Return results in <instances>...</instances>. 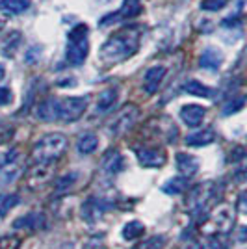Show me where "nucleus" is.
<instances>
[{"label":"nucleus","mask_w":247,"mask_h":249,"mask_svg":"<svg viewBox=\"0 0 247 249\" xmlns=\"http://www.w3.org/2000/svg\"><path fill=\"white\" fill-rule=\"evenodd\" d=\"M140 47V37L132 32H123L110 37L101 49V62L104 65H115L130 58Z\"/></svg>","instance_id":"1"},{"label":"nucleus","mask_w":247,"mask_h":249,"mask_svg":"<svg viewBox=\"0 0 247 249\" xmlns=\"http://www.w3.org/2000/svg\"><path fill=\"white\" fill-rule=\"evenodd\" d=\"M67 149V138L60 132H52V134L43 136L41 140L34 145L32 158L35 160V164L47 166L54 160H58Z\"/></svg>","instance_id":"2"},{"label":"nucleus","mask_w":247,"mask_h":249,"mask_svg":"<svg viewBox=\"0 0 247 249\" xmlns=\"http://www.w3.org/2000/svg\"><path fill=\"white\" fill-rule=\"evenodd\" d=\"M88 51H89L88 26L86 24H78L67 36V52H65V58H67V62L71 63V65L78 67V65H82L86 62Z\"/></svg>","instance_id":"3"},{"label":"nucleus","mask_w":247,"mask_h":249,"mask_svg":"<svg viewBox=\"0 0 247 249\" xmlns=\"http://www.w3.org/2000/svg\"><path fill=\"white\" fill-rule=\"evenodd\" d=\"M217 197V186L214 182H201L195 188H192L186 207L192 214H205L208 208L214 205V201Z\"/></svg>","instance_id":"4"},{"label":"nucleus","mask_w":247,"mask_h":249,"mask_svg":"<svg viewBox=\"0 0 247 249\" xmlns=\"http://www.w3.org/2000/svg\"><path fill=\"white\" fill-rule=\"evenodd\" d=\"M232 223H234V218H232V210L225 205H221V207H217L208 218L203 221V225H201V231L208 234V236H221V234H225L229 232L230 229H232Z\"/></svg>","instance_id":"5"},{"label":"nucleus","mask_w":247,"mask_h":249,"mask_svg":"<svg viewBox=\"0 0 247 249\" xmlns=\"http://www.w3.org/2000/svg\"><path fill=\"white\" fill-rule=\"evenodd\" d=\"M88 108V97H69L65 101H60V119L62 121H76L80 119Z\"/></svg>","instance_id":"6"},{"label":"nucleus","mask_w":247,"mask_h":249,"mask_svg":"<svg viewBox=\"0 0 247 249\" xmlns=\"http://www.w3.org/2000/svg\"><path fill=\"white\" fill-rule=\"evenodd\" d=\"M138 115H140L138 106H134V104L124 106L123 110H121V114L117 115V119H115L112 123V126H110L112 134H123V132H126V130L136 123Z\"/></svg>","instance_id":"7"},{"label":"nucleus","mask_w":247,"mask_h":249,"mask_svg":"<svg viewBox=\"0 0 247 249\" xmlns=\"http://www.w3.org/2000/svg\"><path fill=\"white\" fill-rule=\"evenodd\" d=\"M138 160L143 167H162L165 164V155L155 147H143L138 151Z\"/></svg>","instance_id":"8"},{"label":"nucleus","mask_w":247,"mask_h":249,"mask_svg":"<svg viewBox=\"0 0 247 249\" xmlns=\"http://www.w3.org/2000/svg\"><path fill=\"white\" fill-rule=\"evenodd\" d=\"M165 73H167V69H165L164 65H155V67H151V69L145 73V78H143L145 91L149 95H155L156 91H158L162 80H164Z\"/></svg>","instance_id":"9"},{"label":"nucleus","mask_w":247,"mask_h":249,"mask_svg":"<svg viewBox=\"0 0 247 249\" xmlns=\"http://www.w3.org/2000/svg\"><path fill=\"white\" fill-rule=\"evenodd\" d=\"M110 208V205H106V201L103 199H97V197H91L88 199L86 203H84L82 207V216L88 221H97V219L103 216L104 212Z\"/></svg>","instance_id":"10"},{"label":"nucleus","mask_w":247,"mask_h":249,"mask_svg":"<svg viewBox=\"0 0 247 249\" xmlns=\"http://www.w3.org/2000/svg\"><path fill=\"white\" fill-rule=\"evenodd\" d=\"M206 115V108L199 104H186L180 110V117L188 126H199Z\"/></svg>","instance_id":"11"},{"label":"nucleus","mask_w":247,"mask_h":249,"mask_svg":"<svg viewBox=\"0 0 247 249\" xmlns=\"http://www.w3.org/2000/svg\"><path fill=\"white\" fill-rule=\"evenodd\" d=\"M35 117L41 121H56L60 119V101L56 99H47L43 101L37 110H35Z\"/></svg>","instance_id":"12"},{"label":"nucleus","mask_w":247,"mask_h":249,"mask_svg":"<svg viewBox=\"0 0 247 249\" xmlns=\"http://www.w3.org/2000/svg\"><path fill=\"white\" fill-rule=\"evenodd\" d=\"M141 10H143L141 0H124L121 10L117 13H112V15H106L104 19H119V17L121 19H134L141 13Z\"/></svg>","instance_id":"13"},{"label":"nucleus","mask_w":247,"mask_h":249,"mask_svg":"<svg viewBox=\"0 0 247 249\" xmlns=\"http://www.w3.org/2000/svg\"><path fill=\"white\" fill-rule=\"evenodd\" d=\"M176 169L182 173L184 178L188 177H194L199 171V160L195 156L186 155V153H178L176 155Z\"/></svg>","instance_id":"14"},{"label":"nucleus","mask_w":247,"mask_h":249,"mask_svg":"<svg viewBox=\"0 0 247 249\" xmlns=\"http://www.w3.org/2000/svg\"><path fill=\"white\" fill-rule=\"evenodd\" d=\"M13 227L24 229V231H39L41 227H45V216L32 212V214H26V216H22V218L15 219Z\"/></svg>","instance_id":"15"},{"label":"nucleus","mask_w":247,"mask_h":249,"mask_svg":"<svg viewBox=\"0 0 247 249\" xmlns=\"http://www.w3.org/2000/svg\"><path fill=\"white\" fill-rule=\"evenodd\" d=\"M223 63V54L216 49H206L203 54H201V60H199V65L203 69H208V71H216L221 67Z\"/></svg>","instance_id":"16"},{"label":"nucleus","mask_w":247,"mask_h":249,"mask_svg":"<svg viewBox=\"0 0 247 249\" xmlns=\"http://www.w3.org/2000/svg\"><path fill=\"white\" fill-rule=\"evenodd\" d=\"M19 175H21V166L15 160L6 162L4 166H0V186H8L11 182H15Z\"/></svg>","instance_id":"17"},{"label":"nucleus","mask_w":247,"mask_h":249,"mask_svg":"<svg viewBox=\"0 0 247 249\" xmlns=\"http://www.w3.org/2000/svg\"><path fill=\"white\" fill-rule=\"evenodd\" d=\"M214 140H216V132L212 128H203L199 132H194V134L188 136L186 138V143L192 147H203L214 143Z\"/></svg>","instance_id":"18"},{"label":"nucleus","mask_w":247,"mask_h":249,"mask_svg":"<svg viewBox=\"0 0 247 249\" xmlns=\"http://www.w3.org/2000/svg\"><path fill=\"white\" fill-rule=\"evenodd\" d=\"M123 167V156L119 155V151H110L103 158V171L106 175H115L119 173Z\"/></svg>","instance_id":"19"},{"label":"nucleus","mask_w":247,"mask_h":249,"mask_svg":"<svg viewBox=\"0 0 247 249\" xmlns=\"http://www.w3.org/2000/svg\"><path fill=\"white\" fill-rule=\"evenodd\" d=\"M117 101V88H108L99 95L97 101V114H108L113 108V104Z\"/></svg>","instance_id":"20"},{"label":"nucleus","mask_w":247,"mask_h":249,"mask_svg":"<svg viewBox=\"0 0 247 249\" xmlns=\"http://www.w3.org/2000/svg\"><path fill=\"white\" fill-rule=\"evenodd\" d=\"M30 8V0H0V11L6 15H21Z\"/></svg>","instance_id":"21"},{"label":"nucleus","mask_w":247,"mask_h":249,"mask_svg":"<svg viewBox=\"0 0 247 249\" xmlns=\"http://www.w3.org/2000/svg\"><path fill=\"white\" fill-rule=\"evenodd\" d=\"M97 145H99V138L93 134V132H86V134H82L80 138H78V143H76L80 155H91L93 151L97 149Z\"/></svg>","instance_id":"22"},{"label":"nucleus","mask_w":247,"mask_h":249,"mask_svg":"<svg viewBox=\"0 0 247 249\" xmlns=\"http://www.w3.org/2000/svg\"><path fill=\"white\" fill-rule=\"evenodd\" d=\"M182 89H184L188 95H194V97H205V99H210V97L214 95V91H212L210 88L203 86L199 80H188V82L182 86Z\"/></svg>","instance_id":"23"},{"label":"nucleus","mask_w":247,"mask_h":249,"mask_svg":"<svg viewBox=\"0 0 247 249\" xmlns=\"http://www.w3.org/2000/svg\"><path fill=\"white\" fill-rule=\"evenodd\" d=\"M186 188H188V178L184 177H175V178H171V180H167L162 190H164L165 194H169V196H178V194H182Z\"/></svg>","instance_id":"24"},{"label":"nucleus","mask_w":247,"mask_h":249,"mask_svg":"<svg viewBox=\"0 0 247 249\" xmlns=\"http://www.w3.org/2000/svg\"><path fill=\"white\" fill-rule=\"evenodd\" d=\"M19 203H21V197L17 194H0V218H4Z\"/></svg>","instance_id":"25"},{"label":"nucleus","mask_w":247,"mask_h":249,"mask_svg":"<svg viewBox=\"0 0 247 249\" xmlns=\"http://www.w3.org/2000/svg\"><path fill=\"white\" fill-rule=\"evenodd\" d=\"M145 232V225L141 221H130L123 227V238L124 240H136Z\"/></svg>","instance_id":"26"},{"label":"nucleus","mask_w":247,"mask_h":249,"mask_svg":"<svg viewBox=\"0 0 247 249\" xmlns=\"http://www.w3.org/2000/svg\"><path fill=\"white\" fill-rule=\"evenodd\" d=\"M164 244H165L164 236H151V238L143 240L141 244H138V246L132 249H162Z\"/></svg>","instance_id":"27"},{"label":"nucleus","mask_w":247,"mask_h":249,"mask_svg":"<svg viewBox=\"0 0 247 249\" xmlns=\"http://www.w3.org/2000/svg\"><path fill=\"white\" fill-rule=\"evenodd\" d=\"M19 248H21V238L17 234L0 236V249H19Z\"/></svg>","instance_id":"28"},{"label":"nucleus","mask_w":247,"mask_h":249,"mask_svg":"<svg viewBox=\"0 0 247 249\" xmlns=\"http://www.w3.org/2000/svg\"><path fill=\"white\" fill-rule=\"evenodd\" d=\"M244 104H246V97H236L234 101H230V103L225 104V108H223V114L225 115H230V114H236L238 110H242L244 108Z\"/></svg>","instance_id":"29"},{"label":"nucleus","mask_w":247,"mask_h":249,"mask_svg":"<svg viewBox=\"0 0 247 249\" xmlns=\"http://www.w3.org/2000/svg\"><path fill=\"white\" fill-rule=\"evenodd\" d=\"M225 6V0H203L201 2V8L206 11H217Z\"/></svg>","instance_id":"30"},{"label":"nucleus","mask_w":247,"mask_h":249,"mask_svg":"<svg viewBox=\"0 0 247 249\" xmlns=\"http://www.w3.org/2000/svg\"><path fill=\"white\" fill-rule=\"evenodd\" d=\"M76 173H69V175H65L63 178H60V182H58V190L62 192V190H69V188L74 184V180H76Z\"/></svg>","instance_id":"31"},{"label":"nucleus","mask_w":247,"mask_h":249,"mask_svg":"<svg viewBox=\"0 0 247 249\" xmlns=\"http://www.w3.org/2000/svg\"><path fill=\"white\" fill-rule=\"evenodd\" d=\"M11 91L8 88H0V106H6V104L11 103Z\"/></svg>","instance_id":"32"},{"label":"nucleus","mask_w":247,"mask_h":249,"mask_svg":"<svg viewBox=\"0 0 247 249\" xmlns=\"http://www.w3.org/2000/svg\"><path fill=\"white\" fill-rule=\"evenodd\" d=\"M84 249H106V248H104L103 244H99V242L93 240V242H89V244H86V248Z\"/></svg>","instance_id":"33"},{"label":"nucleus","mask_w":247,"mask_h":249,"mask_svg":"<svg viewBox=\"0 0 247 249\" xmlns=\"http://www.w3.org/2000/svg\"><path fill=\"white\" fill-rule=\"evenodd\" d=\"M244 201H246V194L240 196V210H242V212H246V203H244Z\"/></svg>","instance_id":"34"},{"label":"nucleus","mask_w":247,"mask_h":249,"mask_svg":"<svg viewBox=\"0 0 247 249\" xmlns=\"http://www.w3.org/2000/svg\"><path fill=\"white\" fill-rule=\"evenodd\" d=\"M4 76H6V69H4V65H2V63H0V80H2V78H4Z\"/></svg>","instance_id":"35"}]
</instances>
